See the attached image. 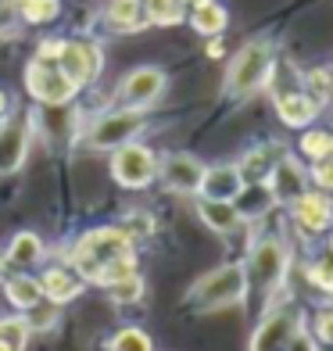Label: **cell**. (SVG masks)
Segmentation results:
<instances>
[{
  "label": "cell",
  "mask_w": 333,
  "mask_h": 351,
  "mask_svg": "<svg viewBox=\"0 0 333 351\" xmlns=\"http://www.w3.org/2000/svg\"><path fill=\"white\" fill-rule=\"evenodd\" d=\"M54 254H61L65 262H72L79 276H83L90 287H97V280L104 276L108 265L130 258V254H140V251H136V241L119 226V222H101V226L79 230L72 241L61 251H54Z\"/></svg>",
  "instance_id": "obj_1"
},
{
  "label": "cell",
  "mask_w": 333,
  "mask_h": 351,
  "mask_svg": "<svg viewBox=\"0 0 333 351\" xmlns=\"http://www.w3.org/2000/svg\"><path fill=\"white\" fill-rule=\"evenodd\" d=\"M280 65V47L269 36H251L233 51L226 61V75H222V93L230 101H247L255 93L273 86V75Z\"/></svg>",
  "instance_id": "obj_2"
},
{
  "label": "cell",
  "mask_w": 333,
  "mask_h": 351,
  "mask_svg": "<svg viewBox=\"0 0 333 351\" xmlns=\"http://www.w3.org/2000/svg\"><path fill=\"white\" fill-rule=\"evenodd\" d=\"M251 294L247 287V273H244V262H219L212 265L208 273H201L194 283L186 287L183 294V305L190 312H222V308H236L244 305Z\"/></svg>",
  "instance_id": "obj_3"
},
{
  "label": "cell",
  "mask_w": 333,
  "mask_h": 351,
  "mask_svg": "<svg viewBox=\"0 0 333 351\" xmlns=\"http://www.w3.org/2000/svg\"><path fill=\"white\" fill-rule=\"evenodd\" d=\"M147 125H151V111L108 104L101 111H93V115H86L79 147H86L93 154H111V151H119V147H125V143H133V140H144Z\"/></svg>",
  "instance_id": "obj_4"
},
{
  "label": "cell",
  "mask_w": 333,
  "mask_h": 351,
  "mask_svg": "<svg viewBox=\"0 0 333 351\" xmlns=\"http://www.w3.org/2000/svg\"><path fill=\"white\" fill-rule=\"evenodd\" d=\"M244 273L251 294H258L265 301H273L291 276V244L280 233H262L251 241L247 258H244Z\"/></svg>",
  "instance_id": "obj_5"
},
{
  "label": "cell",
  "mask_w": 333,
  "mask_h": 351,
  "mask_svg": "<svg viewBox=\"0 0 333 351\" xmlns=\"http://www.w3.org/2000/svg\"><path fill=\"white\" fill-rule=\"evenodd\" d=\"M22 90L25 97L33 101L36 108H58V104H75L79 101V90L69 72L58 65V61H40L29 54L25 69H22Z\"/></svg>",
  "instance_id": "obj_6"
},
{
  "label": "cell",
  "mask_w": 333,
  "mask_h": 351,
  "mask_svg": "<svg viewBox=\"0 0 333 351\" xmlns=\"http://www.w3.org/2000/svg\"><path fill=\"white\" fill-rule=\"evenodd\" d=\"M305 323H308L305 312H301L291 298L265 301V312H262V319L255 323V330H251V337H247V351H287Z\"/></svg>",
  "instance_id": "obj_7"
},
{
  "label": "cell",
  "mask_w": 333,
  "mask_h": 351,
  "mask_svg": "<svg viewBox=\"0 0 333 351\" xmlns=\"http://www.w3.org/2000/svg\"><path fill=\"white\" fill-rule=\"evenodd\" d=\"M158 162H162V154L147 140H133V143H125V147L108 154V176L119 190L140 194V190L158 183Z\"/></svg>",
  "instance_id": "obj_8"
},
{
  "label": "cell",
  "mask_w": 333,
  "mask_h": 351,
  "mask_svg": "<svg viewBox=\"0 0 333 351\" xmlns=\"http://www.w3.org/2000/svg\"><path fill=\"white\" fill-rule=\"evenodd\" d=\"M165 93H169V72L162 65H136L119 75L115 90H111V104L151 111L165 101Z\"/></svg>",
  "instance_id": "obj_9"
},
{
  "label": "cell",
  "mask_w": 333,
  "mask_h": 351,
  "mask_svg": "<svg viewBox=\"0 0 333 351\" xmlns=\"http://www.w3.org/2000/svg\"><path fill=\"white\" fill-rule=\"evenodd\" d=\"M33 125H36V140H43L51 151H72L83 140V125H86V111L75 104H58V108H36L33 104Z\"/></svg>",
  "instance_id": "obj_10"
},
{
  "label": "cell",
  "mask_w": 333,
  "mask_h": 351,
  "mask_svg": "<svg viewBox=\"0 0 333 351\" xmlns=\"http://www.w3.org/2000/svg\"><path fill=\"white\" fill-rule=\"evenodd\" d=\"M33 143H36L33 108H18L11 119L0 122V180H11L29 165Z\"/></svg>",
  "instance_id": "obj_11"
},
{
  "label": "cell",
  "mask_w": 333,
  "mask_h": 351,
  "mask_svg": "<svg viewBox=\"0 0 333 351\" xmlns=\"http://www.w3.org/2000/svg\"><path fill=\"white\" fill-rule=\"evenodd\" d=\"M61 69L69 72V79L79 90H90L101 83V75L108 69V51L97 36L75 33L65 36V51H61Z\"/></svg>",
  "instance_id": "obj_12"
},
{
  "label": "cell",
  "mask_w": 333,
  "mask_h": 351,
  "mask_svg": "<svg viewBox=\"0 0 333 351\" xmlns=\"http://www.w3.org/2000/svg\"><path fill=\"white\" fill-rule=\"evenodd\" d=\"M204 165L208 162H201L190 151H165L162 162H158V183L176 197H197L201 180H204Z\"/></svg>",
  "instance_id": "obj_13"
},
{
  "label": "cell",
  "mask_w": 333,
  "mask_h": 351,
  "mask_svg": "<svg viewBox=\"0 0 333 351\" xmlns=\"http://www.w3.org/2000/svg\"><path fill=\"white\" fill-rule=\"evenodd\" d=\"M36 276H40V287H43V298L61 305V308H69L72 301H79L90 291V283L75 273V265L65 262L61 254H54V247H51V262H47Z\"/></svg>",
  "instance_id": "obj_14"
},
{
  "label": "cell",
  "mask_w": 333,
  "mask_h": 351,
  "mask_svg": "<svg viewBox=\"0 0 333 351\" xmlns=\"http://www.w3.org/2000/svg\"><path fill=\"white\" fill-rule=\"evenodd\" d=\"M273 108H276L280 125H287V130H294V133L315 125V122H319V115H323V104L315 101L301 83H291V86L273 90Z\"/></svg>",
  "instance_id": "obj_15"
},
{
  "label": "cell",
  "mask_w": 333,
  "mask_h": 351,
  "mask_svg": "<svg viewBox=\"0 0 333 351\" xmlns=\"http://www.w3.org/2000/svg\"><path fill=\"white\" fill-rule=\"evenodd\" d=\"M265 186H269V194H273V201L280 204V208H287V204H294L301 194H308V190H312L308 165L301 162L297 154L283 151L280 162L273 165V172L265 176Z\"/></svg>",
  "instance_id": "obj_16"
},
{
  "label": "cell",
  "mask_w": 333,
  "mask_h": 351,
  "mask_svg": "<svg viewBox=\"0 0 333 351\" xmlns=\"http://www.w3.org/2000/svg\"><path fill=\"white\" fill-rule=\"evenodd\" d=\"M287 215L301 237H326L333 230V194H323V190L312 186L308 194L287 204Z\"/></svg>",
  "instance_id": "obj_17"
},
{
  "label": "cell",
  "mask_w": 333,
  "mask_h": 351,
  "mask_svg": "<svg viewBox=\"0 0 333 351\" xmlns=\"http://www.w3.org/2000/svg\"><path fill=\"white\" fill-rule=\"evenodd\" d=\"M4 258L11 273H40L51 262V244L40 230H14L4 244Z\"/></svg>",
  "instance_id": "obj_18"
},
{
  "label": "cell",
  "mask_w": 333,
  "mask_h": 351,
  "mask_svg": "<svg viewBox=\"0 0 333 351\" xmlns=\"http://www.w3.org/2000/svg\"><path fill=\"white\" fill-rule=\"evenodd\" d=\"M244 172L236 162H212L204 165V180H201V190L197 197H208V201H236L244 194Z\"/></svg>",
  "instance_id": "obj_19"
},
{
  "label": "cell",
  "mask_w": 333,
  "mask_h": 351,
  "mask_svg": "<svg viewBox=\"0 0 333 351\" xmlns=\"http://www.w3.org/2000/svg\"><path fill=\"white\" fill-rule=\"evenodd\" d=\"M101 25L111 36H136L151 29L140 0H101Z\"/></svg>",
  "instance_id": "obj_20"
},
{
  "label": "cell",
  "mask_w": 333,
  "mask_h": 351,
  "mask_svg": "<svg viewBox=\"0 0 333 351\" xmlns=\"http://www.w3.org/2000/svg\"><path fill=\"white\" fill-rule=\"evenodd\" d=\"M194 212L197 219L219 237H233L247 226V219L241 215L236 201H208V197H194Z\"/></svg>",
  "instance_id": "obj_21"
},
{
  "label": "cell",
  "mask_w": 333,
  "mask_h": 351,
  "mask_svg": "<svg viewBox=\"0 0 333 351\" xmlns=\"http://www.w3.org/2000/svg\"><path fill=\"white\" fill-rule=\"evenodd\" d=\"M186 25L194 29L197 36H204V40L226 36V29H230V8L222 4V0H190Z\"/></svg>",
  "instance_id": "obj_22"
},
{
  "label": "cell",
  "mask_w": 333,
  "mask_h": 351,
  "mask_svg": "<svg viewBox=\"0 0 333 351\" xmlns=\"http://www.w3.org/2000/svg\"><path fill=\"white\" fill-rule=\"evenodd\" d=\"M4 305L11 308V312H33L40 301H43V287H40V276L36 273H11L8 280H4Z\"/></svg>",
  "instance_id": "obj_23"
},
{
  "label": "cell",
  "mask_w": 333,
  "mask_h": 351,
  "mask_svg": "<svg viewBox=\"0 0 333 351\" xmlns=\"http://www.w3.org/2000/svg\"><path fill=\"white\" fill-rule=\"evenodd\" d=\"M280 154H283L280 143L262 140V143H251V147L236 158V165H241V172H244L247 183H265V176L273 172V165L280 162Z\"/></svg>",
  "instance_id": "obj_24"
},
{
  "label": "cell",
  "mask_w": 333,
  "mask_h": 351,
  "mask_svg": "<svg viewBox=\"0 0 333 351\" xmlns=\"http://www.w3.org/2000/svg\"><path fill=\"white\" fill-rule=\"evenodd\" d=\"M25 29H51L65 14V0H14Z\"/></svg>",
  "instance_id": "obj_25"
},
{
  "label": "cell",
  "mask_w": 333,
  "mask_h": 351,
  "mask_svg": "<svg viewBox=\"0 0 333 351\" xmlns=\"http://www.w3.org/2000/svg\"><path fill=\"white\" fill-rule=\"evenodd\" d=\"M151 29H176L186 22L190 0H140Z\"/></svg>",
  "instance_id": "obj_26"
},
{
  "label": "cell",
  "mask_w": 333,
  "mask_h": 351,
  "mask_svg": "<svg viewBox=\"0 0 333 351\" xmlns=\"http://www.w3.org/2000/svg\"><path fill=\"white\" fill-rule=\"evenodd\" d=\"M104 351H158L154 337L140 323H122L104 337Z\"/></svg>",
  "instance_id": "obj_27"
},
{
  "label": "cell",
  "mask_w": 333,
  "mask_h": 351,
  "mask_svg": "<svg viewBox=\"0 0 333 351\" xmlns=\"http://www.w3.org/2000/svg\"><path fill=\"white\" fill-rule=\"evenodd\" d=\"M333 154V130H323V125H308V130H301L297 136V158L301 162H323V158Z\"/></svg>",
  "instance_id": "obj_28"
},
{
  "label": "cell",
  "mask_w": 333,
  "mask_h": 351,
  "mask_svg": "<svg viewBox=\"0 0 333 351\" xmlns=\"http://www.w3.org/2000/svg\"><path fill=\"white\" fill-rule=\"evenodd\" d=\"M104 294L115 308H136V305H144V298H147V280H144V273H133L119 283H111Z\"/></svg>",
  "instance_id": "obj_29"
},
{
  "label": "cell",
  "mask_w": 333,
  "mask_h": 351,
  "mask_svg": "<svg viewBox=\"0 0 333 351\" xmlns=\"http://www.w3.org/2000/svg\"><path fill=\"white\" fill-rule=\"evenodd\" d=\"M0 344H8L14 351H29L33 344V326L22 312H0Z\"/></svg>",
  "instance_id": "obj_30"
},
{
  "label": "cell",
  "mask_w": 333,
  "mask_h": 351,
  "mask_svg": "<svg viewBox=\"0 0 333 351\" xmlns=\"http://www.w3.org/2000/svg\"><path fill=\"white\" fill-rule=\"evenodd\" d=\"M119 226L130 233L133 241H136V247H140L144 241H151V237L158 233V219H154V212H147V208H125L122 219H119Z\"/></svg>",
  "instance_id": "obj_31"
},
{
  "label": "cell",
  "mask_w": 333,
  "mask_h": 351,
  "mask_svg": "<svg viewBox=\"0 0 333 351\" xmlns=\"http://www.w3.org/2000/svg\"><path fill=\"white\" fill-rule=\"evenodd\" d=\"M25 319H29V326H33V337H36V333H54L61 326V319H65V308L43 298L33 312H25Z\"/></svg>",
  "instance_id": "obj_32"
},
{
  "label": "cell",
  "mask_w": 333,
  "mask_h": 351,
  "mask_svg": "<svg viewBox=\"0 0 333 351\" xmlns=\"http://www.w3.org/2000/svg\"><path fill=\"white\" fill-rule=\"evenodd\" d=\"M301 86H305L319 104H326L333 97V69L330 65H315L308 72H301Z\"/></svg>",
  "instance_id": "obj_33"
},
{
  "label": "cell",
  "mask_w": 333,
  "mask_h": 351,
  "mask_svg": "<svg viewBox=\"0 0 333 351\" xmlns=\"http://www.w3.org/2000/svg\"><path fill=\"white\" fill-rule=\"evenodd\" d=\"M305 280L312 291H319L326 298H333V262L330 258H315L305 265Z\"/></svg>",
  "instance_id": "obj_34"
},
{
  "label": "cell",
  "mask_w": 333,
  "mask_h": 351,
  "mask_svg": "<svg viewBox=\"0 0 333 351\" xmlns=\"http://www.w3.org/2000/svg\"><path fill=\"white\" fill-rule=\"evenodd\" d=\"M308 333L315 337L319 348H333V305L319 308L312 319H308Z\"/></svg>",
  "instance_id": "obj_35"
},
{
  "label": "cell",
  "mask_w": 333,
  "mask_h": 351,
  "mask_svg": "<svg viewBox=\"0 0 333 351\" xmlns=\"http://www.w3.org/2000/svg\"><path fill=\"white\" fill-rule=\"evenodd\" d=\"M22 19H18V4L14 0H0V40H18L22 36Z\"/></svg>",
  "instance_id": "obj_36"
},
{
  "label": "cell",
  "mask_w": 333,
  "mask_h": 351,
  "mask_svg": "<svg viewBox=\"0 0 333 351\" xmlns=\"http://www.w3.org/2000/svg\"><path fill=\"white\" fill-rule=\"evenodd\" d=\"M308 176H312V186L323 190V194H333V154L323 158V162L308 165Z\"/></svg>",
  "instance_id": "obj_37"
},
{
  "label": "cell",
  "mask_w": 333,
  "mask_h": 351,
  "mask_svg": "<svg viewBox=\"0 0 333 351\" xmlns=\"http://www.w3.org/2000/svg\"><path fill=\"white\" fill-rule=\"evenodd\" d=\"M61 51H65V36H40L36 47H33V58L58 61V65H61Z\"/></svg>",
  "instance_id": "obj_38"
},
{
  "label": "cell",
  "mask_w": 333,
  "mask_h": 351,
  "mask_svg": "<svg viewBox=\"0 0 333 351\" xmlns=\"http://www.w3.org/2000/svg\"><path fill=\"white\" fill-rule=\"evenodd\" d=\"M287 351H323V348L315 344V337H312V333H308V323H305V326L297 330V337L291 341V348H287Z\"/></svg>",
  "instance_id": "obj_39"
},
{
  "label": "cell",
  "mask_w": 333,
  "mask_h": 351,
  "mask_svg": "<svg viewBox=\"0 0 333 351\" xmlns=\"http://www.w3.org/2000/svg\"><path fill=\"white\" fill-rule=\"evenodd\" d=\"M14 111H18V101H14V93H11L8 86H0V122L11 119Z\"/></svg>",
  "instance_id": "obj_40"
},
{
  "label": "cell",
  "mask_w": 333,
  "mask_h": 351,
  "mask_svg": "<svg viewBox=\"0 0 333 351\" xmlns=\"http://www.w3.org/2000/svg\"><path fill=\"white\" fill-rule=\"evenodd\" d=\"M204 58H212V61H222V58H226V40H222V36H212V40H204Z\"/></svg>",
  "instance_id": "obj_41"
},
{
  "label": "cell",
  "mask_w": 333,
  "mask_h": 351,
  "mask_svg": "<svg viewBox=\"0 0 333 351\" xmlns=\"http://www.w3.org/2000/svg\"><path fill=\"white\" fill-rule=\"evenodd\" d=\"M8 276H11V265H8V258H4V251H0V287H4Z\"/></svg>",
  "instance_id": "obj_42"
},
{
  "label": "cell",
  "mask_w": 333,
  "mask_h": 351,
  "mask_svg": "<svg viewBox=\"0 0 333 351\" xmlns=\"http://www.w3.org/2000/svg\"><path fill=\"white\" fill-rule=\"evenodd\" d=\"M326 258H330V262H333V230H330V233H326Z\"/></svg>",
  "instance_id": "obj_43"
},
{
  "label": "cell",
  "mask_w": 333,
  "mask_h": 351,
  "mask_svg": "<svg viewBox=\"0 0 333 351\" xmlns=\"http://www.w3.org/2000/svg\"><path fill=\"white\" fill-rule=\"evenodd\" d=\"M0 351H14V348H8V344H0Z\"/></svg>",
  "instance_id": "obj_44"
},
{
  "label": "cell",
  "mask_w": 333,
  "mask_h": 351,
  "mask_svg": "<svg viewBox=\"0 0 333 351\" xmlns=\"http://www.w3.org/2000/svg\"><path fill=\"white\" fill-rule=\"evenodd\" d=\"M93 4H101V0H93Z\"/></svg>",
  "instance_id": "obj_45"
},
{
  "label": "cell",
  "mask_w": 333,
  "mask_h": 351,
  "mask_svg": "<svg viewBox=\"0 0 333 351\" xmlns=\"http://www.w3.org/2000/svg\"><path fill=\"white\" fill-rule=\"evenodd\" d=\"M330 101H333V97H330Z\"/></svg>",
  "instance_id": "obj_46"
}]
</instances>
